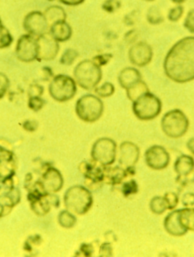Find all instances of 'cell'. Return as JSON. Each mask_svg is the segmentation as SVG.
<instances>
[{"mask_svg":"<svg viewBox=\"0 0 194 257\" xmlns=\"http://www.w3.org/2000/svg\"><path fill=\"white\" fill-rule=\"evenodd\" d=\"M166 76L174 82L183 84L194 80V37L177 41L164 60Z\"/></svg>","mask_w":194,"mask_h":257,"instance_id":"6da1fadb","label":"cell"},{"mask_svg":"<svg viewBox=\"0 0 194 257\" xmlns=\"http://www.w3.org/2000/svg\"><path fill=\"white\" fill-rule=\"evenodd\" d=\"M93 203L91 192L82 185L71 187L64 195V204L66 209L75 215H82L87 213Z\"/></svg>","mask_w":194,"mask_h":257,"instance_id":"7a4b0ae2","label":"cell"},{"mask_svg":"<svg viewBox=\"0 0 194 257\" xmlns=\"http://www.w3.org/2000/svg\"><path fill=\"white\" fill-rule=\"evenodd\" d=\"M103 77L101 67L96 65L93 60L81 61L74 70V79L77 84L86 90L96 88Z\"/></svg>","mask_w":194,"mask_h":257,"instance_id":"3957f363","label":"cell"},{"mask_svg":"<svg viewBox=\"0 0 194 257\" xmlns=\"http://www.w3.org/2000/svg\"><path fill=\"white\" fill-rule=\"evenodd\" d=\"M104 112V104L99 96L86 94L80 97L75 105L77 116L87 123L98 121Z\"/></svg>","mask_w":194,"mask_h":257,"instance_id":"277c9868","label":"cell"},{"mask_svg":"<svg viewBox=\"0 0 194 257\" xmlns=\"http://www.w3.org/2000/svg\"><path fill=\"white\" fill-rule=\"evenodd\" d=\"M161 107L159 98L153 93L147 92L133 102L132 109L138 119L149 121L161 113Z\"/></svg>","mask_w":194,"mask_h":257,"instance_id":"5b68a950","label":"cell"},{"mask_svg":"<svg viewBox=\"0 0 194 257\" xmlns=\"http://www.w3.org/2000/svg\"><path fill=\"white\" fill-rule=\"evenodd\" d=\"M76 81L66 75H58L50 81L49 93L54 100L59 102H67L75 97L77 93Z\"/></svg>","mask_w":194,"mask_h":257,"instance_id":"8992f818","label":"cell"},{"mask_svg":"<svg viewBox=\"0 0 194 257\" xmlns=\"http://www.w3.org/2000/svg\"><path fill=\"white\" fill-rule=\"evenodd\" d=\"M161 126L166 136L171 138H181L189 128V120L181 110L173 109L162 117Z\"/></svg>","mask_w":194,"mask_h":257,"instance_id":"52a82bcc","label":"cell"},{"mask_svg":"<svg viewBox=\"0 0 194 257\" xmlns=\"http://www.w3.org/2000/svg\"><path fill=\"white\" fill-rule=\"evenodd\" d=\"M117 144L114 140L102 138L96 141L91 150V157L103 166H111L116 159Z\"/></svg>","mask_w":194,"mask_h":257,"instance_id":"ba28073f","label":"cell"},{"mask_svg":"<svg viewBox=\"0 0 194 257\" xmlns=\"http://www.w3.org/2000/svg\"><path fill=\"white\" fill-rule=\"evenodd\" d=\"M16 55L19 61L25 63H31L38 60L37 38L28 34L21 36L16 44Z\"/></svg>","mask_w":194,"mask_h":257,"instance_id":"9c48e42d","label":"cell"},{"mask_svg":"<svg viewBox=\"0 0 194 257\" xmlns=\"http://www.w3.org/2000/svg\"><path fill=\"white\" fill-rule=\"evenodd\" d=\"M23 27L27 34L38 38L50 31V25L44 13L40 11H33L28 13L25 17Z\"/></svg>","mask_w":194,"mask_h":257,"instance_id":"30bf717a","label":"cell"},{"mask_svg":"<svg viewBox=\"0 0 194 257\" xmlns=\"http://www.w3.org/2000/svg\"><path fill=\"white\" fill-rule=\"evenodd\" d=\"M145 162L153 170H162L170 163V155L168 151L161 146L154 145L148 148L144 154Z\"/></svg>","mask_w":194,"mask_h":257,"instance_id":"8fae6325","label":"cell"},{"mask_svg":"<svg viewBox=\"0 0 194 257\" xmlns=\"http://www.w3.org/2000/svg\"><path fill=\"white\" fill-rule=\"evenodd\" d=\"M39 61H52L56 59L59 51V44L50 32L37 38Z\"/></svg>","mask_w":194,"mask_h":257,"instance_id":"7c38bea8","label":"cell"},{"mask_svg":"<svg viewBox=\"0 0 194 257\" xmlns=\"http://www.w3.org/2000/svg\"><path fill=\"white\" fill-rule=\"evenodd\" d=\"M152 56L153 52L152 47L143 41L134 44L128 51L129 60L137 67H144L149 65L152 61Z\"/></svg>","mask_w":194,"mask_h":257,"instance_id":"4fadbf2b","label":"cell"},{"mask_svg":"<svg viewBox=\"0 0 194 257\" xmlns=\"http://www.w3.org/2000/svg\"><path fill=\"white\" fill-rule=\"evenodd\" d=\"M140 149L131 141H124L120 145L119 163L121 167L126 169L134 167L140 158Z\"/></svg>","mask_w":194,"mask_h":257,"instance_id":"5bb4252c","label":"cell"},{"mask_svg":"<svg viewBox=\"0 0 194 257\" xmlns=\"http://www.w3.org/2000/svg\"><path fill=\"white\" fill-rule=\"evenodd\" d=\"M46 192L56 194L61 191L64 185L62 174L56 168L50 167L45 171L41 180Z\"/></svg>","mask_w":194,"mask_h":257,"instance_id":"9a60e30c","label":"cell"},{"mask_svg":"<svg viewBox=\"0 0 194 257\" xmlns=\"http://www.w3.org/2000/svg\"><path fill=\"white\" fill-rule=\"evenodd\" d=\"M79 170L87 179L93 184L102 183L104 179V166L97 162L84 161L79 165Z\"/></svg>","mask_w":194,"mask_h":257,"instance_id":"2e32d148","label":"cell"},{"mask_svg":"<svg viewBox=\"0 0 194 257\" xmlns=\"http://www.w3.org/2000/svg\"><path fill=\"white\" fill-rule=\"evenodd\" d=\"M59 206V198L55 194H47L35 201L31 202V207L36 215L43 216L47 215L52 206L57 208Z\"/></svg>","mask_w":194,"mask_h":257,"instance_id":"e0dca14e","label":"cell"},{"mask_svg":"<svg viewBox=\"0 0 194 257\" xmlns=\"http://www.w3.org/2000/svg\"><path fill=\"white\" fill-rule=\"evenodd\" d=\"M180 209L173 211L171 213L168 214L164 220V228L165 231L174 237H181L188 231L180 222Z\"/></svg>","mask_w":194,"mask_h":257,"instance_id":"ac0fdd59","label":"cell"},{"mask_svg":"<svg viewBox=\"0 0 194 257\" xmlns=\"http://www.w3.org/2000/svg\"><path fill=\"white\" fill-rule=\"evenodd\" d=\"M118 80L120 86L124 90H127L136 83L141 81L142 76L140 71L137 68L127 67L121 70L118 75Z\"/></svg>","mask_w":194,"mask_h":257,"instance_id":"d6986e66","label":"cell"},{"mask_svg":"<svg viewBox=\"0 0 194 257\" xmlns=\"http://www.w3.org/2000/svg\"><path fill=\"white\" fill-rule=\"evenodd\" d=\"M49 32L52 37L59 43L66 42L72 38V29L66 21L56 22L50 28Z\"/></svg>","mask_w":194,"mask_h":257,"instance_id":"ffe728a7","label":"cell"},{"mask_svg":"<svg viewBox=\"0 0 194 257\" xmlns=\"http://www.w3.org/2000/svg\"><path fill=\"white\" fill-rule=\"evenodd\" d=\"M127 177L125 169L119 166H104V179L103 181L108 185H119Z\"/></svg>","mask_w":194,"mask_h":257,"instance_id":"44dd1931","label":"cell"},{"mask_svg":"<svg viewBox=\"0 0 194 257\" xmlns=\"http://www.w3.org/2000/svg\"><path fill=\"white\" fill-rule=\"evenodd\" d=\"M174 169L178 178L187 176L193 171L194 159L187 155L180 156L174 163Z\"/></svg>","mask_w":194,"mask_h":257,"instance_id":"7402d4cb","label":"cell"},{"mask_svg":"<svg viewBox=\"0 0 194 257\" xmlns=\"http://www.w3.org/2000/svg\"><path fill=\"white\" fill-rule=\"evenodd\" d=\"M21 200V192L18 188H13L8 192L0 196V203L6 208V215L10 213L13 207L19 204Z\"/></svg>","mask_w":194,"mask_h":257,"instance_id":"603a6c76","label":"cell"},{"mask_svg":"<svg viewBox=\"0 0 194 257\" xmlns=\"http://www.w3.org/2000/svg\"><path fill=\"white\" fill-rule=\"evenodd\" d=\"M46 19L50 27L56 22L66 21L67 14L62 7L59 6H52L48 7L44 13Z\"/></svg>","mask_w":194,"mask_h":257,"instance_id":"cb8c5ba5","label":"cell"},{"mask_svg":"<svg viewBox=\"0 0 194 257\" xmlns=\"http://www.w3.org/2000/svg\"><path fill=\"white\" fill-rule=\"evenodd\" d=\"M127 92V96L130 100L134 102V100L140 97L141 95L149 92V88H148L147 84L141 80L136 83L134 85L129 87L128 89L126 90Z\"/></svg>","mask_w":194,"mask_h":257,"instance_id":"d4e9b609","label":"cell"},{"mask_svg":"<svg viewBox=\"0 0 194 257\" xmlns=\"http://www.w3.org/2000/svg\"><path fill=\"white\" fill-rule=\"evenodd\" d=\"M58 222L62 228H72L76 225L77 218L70 211L62 210L58 215Z\"/></svg>","mask_w":194,"mask_h":257,"instance_id":"484cf974","label":"cell"},{"mask_svg":"<svg viewBox=\"0 0 194 257\" xmlns=\"http://www.w3.org/2000/svg\"><path fill=\"white\" fill-rule=\"evenodd\" d=\"M180 221L187 231H194V209L185 208L180 209Z\"/></svg>","mask_w":194,"mask_h":257,"instance_id":"4316f807","label":"cell"},{"mask_svg":"<svg viewBox=\"0 0 194 257\" xmlns=\"http://www.w3.org/2000/svg\"><path fill=\"white\" fill-rule=\"evenodd\" d=\"M149 209L152 213L155 215H161L168 209V206L163 197L156 196L151 200L149 203Z\"/></svg>","mask_w":194,"mask_h":257,"instance_id":"83f0119b","label":"cell"},{"mask_svg":"<svg viewBox=\"0 0 194 257\" xmlns=\"http://www.w3.org/2000/svg\"><path fill=\"white\" fill-rule=\"evenodd\" d=\"M95 93L96 96L100 98H108L114 94L115 91V86L110 82H105L100 87H96L94 89Z\"/></svg>","mask_w":194,"mask_h":257,"instance_id":"f1b7e54d","label":"cell"},{"mask_svg":"<svg viewBox=\"0 0 194 257\" xmlns=\"http://www.w3.org/2000/svg\"><path fill=\"white\" fill-rule=\"evenodd\" d=\"M146 20L150 25H159L164 22V17L157 7H152L148 10Z\"/></svg>","mask_w":194,"mask_h":257,"instance_id":"f546056e","label":"cell"},{"mask_svg":"<svg viewBox=\"0 0 194 257\" xmlns=\"http://www.w3.org/2000/svg\"><path fill=\"white\" fill-rule=\"evenodd\" d=\"M78 52L74 49H67L62 53L60 58V63L64 65H72L78 59Z\"/></svg>","mask_w":194,"mask_h":257,"instance_id":"4dcf8cb0","label":"cell"},{"mask_svg":"<svg viewBox=\"0 0 194 257\" xmlns=\"http://www.w3.org/2000/svg\"><path fill=\"white\" fill-rule=\"evenodd\" d=\"M14 161V154L11 151L10 144H1L0 143V163Z\"/></svg>","mask_w":194,"mask_h":257,"instance_id":"1f68e13d","label":"cell"},{"mask_svg":"<svg viewBox=\"0 0 194 257\" xmlns=\"http://www.w3.org/2000/svg\"><path fill=\"white\" fill-rule=\"evenodd\" d=\"M121 191H122L123 195L126 197L134 195L138 192V185L134 180L127 181L123 184Z\"/></svg>","mask_w":194,"mask_h":257,"instance_id":"d6a6232c","label":"cell"},{"mask_svg":"<svg viewBox=\"0 0 194 257\" xmlns=\"http://www.w3.org/2000/svg\"><path fill=\"white\" fill-rule=\"evenodd\" d=\"M46 101L41 96H31L28 99V107L34 112H39L45 105Z\"/></svg>","mask_w":194,"mask_h":257,"instance_id":"836d02e7","label":"cell"},{"mask_svg":"<svg viewBox=\"0 0 194 257\" xmlns=\"http://www.w3.org/2000/svg\"><path fill=\"white\" fill-rule=\"evenodd\" d=\"M13 43V37L7 28L0 33V49L10 47Z\"/></svg>","mask_w":194,"mask_h":257,"instance_id":"e575fe53","label":"cell"},{"mask_svg":"<svg viewBox=\"0 0 194 257\" xmlns=\"http://www.w3.org/2000/svg\"><path fill=\"white\" fill-rule=\"evenodd\" d=\"M121 4L119 0H105L102 5V9L106 13H114L121 8Z\"/></svg>","mask_w":194,"mask_h":257,"instance_id":"d590c367","label":"cell"},{"mask_svg":"<svg viewBox=\"0 0 194 257\" xmlns=\"http://www.w3.org/2000/svg\"><path fill=\"white\" fill-rule=\"evenodd\" d=\"M183 14V7L180 5L173 7L168 11V19L171 22H177L181 19Z\"/></svg>","mask_w":194,"mask_h":257,"instance_id":"8d00e7d4","label":"cell"},{"mask_svg":"<svg viewBox=\"0 0 194 257\" xmlns=\"http://www.w3.org/2000/svg\"><path fill=\"white\" fill-rule=\"evenodd\" d=\"M10 81L4 73L0 72V99L5 96L10 87Z\"/></svg>","mask_w":194,"mask_h":257,"instance_id":"74e56055","label":"cell"},{"mask_svg":"<svg viewBox=\"0 0 194 257\" xmlns=\"http://www.w3.org/2000/svg\"><path fill=\"white\" fill-rule=\"evenodd\" d=\"M113 56L111 53H103V54L97 55V56H94L92 60L99 65L100 67L104 66V65H107L111 59H112Z\"/></svg>","mask_w":194,"mask_h":257,"instance_id":"f35d334b","label":"cell"},{"mask_svg":"<svg viewBox=\"0 0 194 257\" xmlns=\"http://www.w3.org/2000/svg\"><path fill=\"white\" fill-rule=\"evenodd\" d=\"M166 203L168 209H174L178 203V197L173 192H168L163 196Z\"/></svg>","mask_w":194,"mask_h":257,"instance_id":"ab89813d","label":"cell"},{"mask_svg":"<svg viewBox=\"0 0 194 257\" xmlns=\"http://www.w3.org/2000/svg\"><path fill=\"white\" fill-rule=\"evenodd\" d=\"M183 26L191 34H194V10H190L186 15Z\"/></svg>","mask_w":194,"mask_h":257,"instance_id":"60d3db41","label":"cell"},{"mask_svg":"<svg viewBox=\"0 0 194 257\" xmlns=\"http://www.w3.org/2000/svg\"><path fill=\"white\" fill-rule=\"evenodd\" d=\"M44 88L38 84H34L30 86L28 89V96H41L44 93Z\"/></svg>","mask_w":194,"mask_h":257,"instance_id":"b9f144b4","label":"cell"},{"mask_svg":"<svg viewBox=\"0 0 194 257\" xmlns=\"http://www.w3.org/2000/svg\"><path fill=\"white\" fill-rule=\"evenodd\" d=\"M38 127H39V123L36 120H26L22 124V127L28 132H36Z\"/></svg>","mask_w":194,"mask_h":257,"instance_id":"7bdbcfd3","label":"cell"},{"mask_svg":"<svg viewBox=\"0 0 194 257\" xmlns=\"http://www.w3.org/2000/svg\"><path fill=\"white\" fill-rule=\"evenodd\" d=\"M112 247L111 243H104L101 245L100 249V256H112Z\"/></svg>","mask_w":194,"mask_h":257,"instance_id":"ee69618b","label":"cell"},{"mask_svg":"<svg viewBox=\"0 0 194 257\" xmlns=\"http://www.w3.org/2000/svg\"><path fill=\"white\" fill-rule=\"evenodd\" d=\"M182 203L186 208L192 207L194 206V194L187 193L184 194L182 197Z\"/></svg>","mask_w":194,"mask_h":257,"instance_id":"f6af8a7d","label":"cell"},{"mask_svg":"<svg viewBox=\"0 0 194 257\" xmlns=\"http://www.w3.org/2000/svg\"><path fill=\"white\" fill-rule=\"evenodd\" d=\"M41 74H42L43 80H44V81H50V80L54 78L53 70L50 67H43Z\"/></svg>","mask_w":194,"mask_h":257,"instance_id":"bcb514c9","label":"cell"},{"mask_svg":"<svg viewBox=\"0 0 194 257\" xmlns=\"http://www.w3.org/2000/svg\"><path fill=\"white\" fill-rule=\"evenodd\" d=\"M80 251L84 255V256H91L93 252V247L91 244L84 243V244L81 245Z\"/></svg>","mask_w":194,"mask_h":257,"instance_id":"7dc6e473","label":"cell"},{"mask_svg":"<svg viewBox=\"0 0 194 257\" xmlns=\"http://www.w3.org/2000/svg\"><path fill=\"white\" fill-rule=\"evenodd\" d=\"M59 2L62 4L69 7H76V6L81 5L85 0H59Z\"/></svg>","mask_w":194,"mask_h":257,"instance_id":"c3c4849f","label":"cell"},{"mask_svg":"<svg viewBox=\"0 0 194 257\" xmlns=\"http://www.w3.org/2000/svg\"><path fill=\"white\" fill-rule=\"evenodd\" d=\"M186 147H187V149L189 150V152L194 154V138H191L188 141V142L186 143Z\"/></svg>","mask_w":194,"mask_h":257,"instance_id":"681fc988","label":"cell"},{"mask_svg":"<svg viewBox=\"0 0 194 257\" xmlns=\"http://www.w3.org/2000/svg\"><path fill=\"white\" fill-rule=\"evenodd\" d=\"M6 215V208L2 203H0V218Z\"/></svg>","mask_w":194,"mask_h":257,"instance_id":"f907efd6","label":"cell"},{"mask_svg":"<svg viewBox=\"0 0 194 257\" xmlns=\"http://www.w3.org/2000/svg\"><path fill=\"white\" fill-rule=\"evenodd\" d=\"M174 4H177V5H180L183 4L186 0H171Z\"/></svg>","mask_w":194,"mask_h":257,"instance_id":"816d5d0a","label":"cell"},{"mask_svg":"<svg viewBox=\"0 0 194 257\" xmlns=\"http://www.w3.org/2000/svg\"><path fill=\"white\" fill-rule=\"evenodd\" d=\"M6 27L4 26V23L2 22V20L0 19V33L2 32L4 29H5Z\"/></svg>","mask_w":194,"mask_h":257,"instance_id":"f5cc1de1","label":"cell"},{"mask_svg":"<svg viewBox=\"0 0 194 257\" xmlns=\"http://www.w3.org/2000/svg\"><path fill=\"white\" fill-rule=\"evenodd\" d=\"M146 2H152V1H155V0H144Z\"/></svg>","mask_w":194,"mask_h":257,"instance_id":"db71d44e","label":"cell"},{"mask_svg":"<svg viewBox=\"0 0 194 257\" xmlns=\"http://www.w3.org/2000/svg\"><path fill=\"white\" fill-rule=\"evenodd\" d=\"M47 1H49V2H54V1H56V0H47Z\"/></svg>","mask_w":194,"mask_h":257,"instance_id":"11a10c76","label":"cell"}]
</instances>
